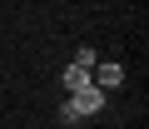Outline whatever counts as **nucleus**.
<instances>
[{
	"label": "nucleus",
	"mask_w": 149,
	"mask_h": 129,
	"mask_svg": "<svg viewBox=\"0 0 149 129\" xmlns=\"http://www.w3.org/2000/svg\"><path fill=\"white\" fill-rule=\"evenodd\" d=\"M104 109V89L100 85H85V89H74L65 104H60V124H80V119H90V114H100Z\"/></svg>",
	"instance_id": "f257e3e1"
},
{
	"label": "nucleus",
	"mask_w": 149,
	"mask_h": 129,
	"mask_svg": "<svg viewBox=\"0 0 149 129\" xmlns=\"http://www.w3.org/2000/svg\"><path fill=\"white\" fill-rule=\"evenodd\" d=\"M90 75H95V50H80V55L70 60V70H65V94H74V89L95 85Z\"/></svg>",
	"instance_id": "f03ea898"
},
{
	"label": "nucleus",
	"mask_w": 149,
	"mask_h": 129,
	"mask_svg": "<svg viewBox=\"0 0 149 129\" xmlns=\"http://www.w3.org/2000/svg\"><path fill=\"white\" fill-rule=\"evenodd\" d=\"M100 89H119L124 85V64H95V75H90Z\"/></svg>",
	"instance_id": "7ed1b4c3"
}]
</instances>
